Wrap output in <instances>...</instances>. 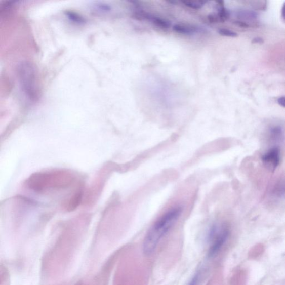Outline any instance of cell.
<instances>
[{
    "label": "cell",
    "mask_w": 285,
    "mask_h": 285,
    "mask_svg": "<svg viewBox=\"0 0 285 285\" xmlns=\"http://www.w3.org/2000/svg\"><path fill=\"white\" fill-rule=\"evenodd\" d=\"M20 72L21 86L26 96L32 100L35 99L37 97L38 89L34 68L26 64L21 66Z\"/></svg>",
    "instance_id": "obj_4"
},
{
    "label": "cell",
    "mask_w": 285,
    "mask_h": 285,
    "mask_svg": "<svg viewBox=\"0 0 285 285\" xmlns=\"http://www.w3.org/2000/svg\"><path fill=\"white\" fill-rule=\"evenodd\" d=\"M277 102L281 107L285 108V96L279 98L277 100Z\"/></svg>",
    "instance_id": "obj_16"
},
{
    "label": "cell",
    "mask_w": 285,
    "mask_h": 285,
    "mask_svg": "<svg viewBox=\"0 0 285 285\" xmlns=\"http://www.w3.org/2000/svg\"><path fill=\"white\" fill-rule=\"evenodd\" d=\"M68 15L69 16V18L71 19L72 21H76V22H83V19L80 18V17L78 15H76L72 13H69Z\"/></svg>",
    "instance_id": "obj_12"
},
{
    "label": "cell",
    "mask_w": 285,
    "mask_h": 285,
    "mask_svg": "<svg viewBox=\"0 0 285 285\" xmlns=\"http://www.w3.org/2000/svg\"><path fill=\"white\" fill-rule=\"evenodd\" d=\"M228 236L229 229L225 223H217L212 226L209 233L210 256H214L219 252L227 241Z\"/></svg>",
    "instance_id": "obj_3"
},
{
    "label": "cell",
    "mask_w": 285,
    "mask_h": 285,
    "mask_svg": "<svg viewBox=\"0 0 285 285\" xmlns=\"http://www.w3.org/2000/svg\"><path fill=\"white\" fill-rule=\"evenodd\" d=\"M182 212L181 206H173L154 222L144 238L143 249L145 255H150L154 252L161 239L180 219Z\"/></svg>",
    "instance_id": "obj_1"
},
{
    "label": "cell",
    "mask_w": 285,
    "mask_h": 285,
    "mask_svg": "<svg viewBox=\"0 0 285 285\" xmlns=\"http://www.w3.org/2000/svg\"><path fill=\"white\" fill-rule=\"evenodd\" d=\"M282 16L283 19L285 21V3H284L282 8Z\"/></svg>",
    "instance_id": "obj_17"
},
{
    "label": "cell",
    "mask_w": 285,
    "mask_h": 285,
    "mask_svg": "<svg viewBox=\"0 0 285 285\" xmlns=\"http://www.w3.org/2000/svg\"><path fill=\"white\" fill-rule=\"evenodd\" d=\"M199 275L194 276V277L192 278V280L191 281V282H189L188 285H197L199 281Z\"/></svg>",
    "instance_id": "obj_15"
},
{
    "label": "cell",
    "mask_w": 285,
    "mask_h": 285,
    "mask_svg": "<svg viewBox=\"0 0 285 285\" xmlns=\"http://www.w3.org/2000/svg\"><path fill=\"white\" fill-rule=\"evenodd\" d=\"M182 3L190 8L199 9L203 7L206 2L202 0H183Z\"/></svg>",
    "instance_id": "obj_9"
},
{
    "label": "cell",
    "mask_w": 285,
    "mask_h": 285,
    "mask_svg": "<svg viewBox=\"0 0 285 285\" xmlns=\"http://www.w3.org/2000/svg\"><path fill=\"white\" fill-rule=\"evenodd\" d=\"M74 176L66 171L38 173L27 181V186L37 192L57 191L70 187L75 182Z\"/></svg>",
    "instance_id": "obj_2"
},
{
    "label": "cell",
    "mask_w": 285,
    "mask_h": 285,
    "mask_svg": "<svg viewBox=\"0 0 285 285\" xmlns=\"http://www.w3.org/2000/svg\"><path fill=\"white\" fill-rule=\"evenodd\" d=\"M220 35L223 36L236 37L238 36L237 33L232 30L227 29H221L218 31Z\"/></svg>",
    "instance_id": "obj_11"
},
{
    "label": "cell",
    "mask_w": 285,
    "mask_h": 285,
    "mask_svg": "<svg viewBox=\"0 0 285 285\" xmlns=\"http://www.w3.org/2000/svg\"><path fill=\"white\" fill-rule=\"evenodd\" d=\"M280 148L272 147L268 150L262 156V159L264 164L271 170H275L280 164L281 155Z\"/></svg>",
    "instance_id": "obj_5"
},
{
    "label": "cell",
    "mask_w": 285,
    "mask_h": 285,
    "mask_svg": "<svg viewBox=\"0 0 285 285\" xmlns=\"http://www.w3.org/2000/svg\"><path fill=\"white\" fill-rule=\"evenodd\" d=\"M173 31L183 35H193L198 32L197 27L184 25L177 24L173 27Z\"/></svg>",
    "instance_id": "obj_6"
},
{
    "label": "cell",
    "mask_w": 285,
    "mask_h": 285,
    "mask_svg": "<svg viewBox=\"0 0 285 285\" xmlns=\"http://www.w3.org/2000/svg\"><path fill=\"white\" fill-rule=\"evenodd\" d=\"M277 194L279 195H280V196H281V195H285V183L283 182L281 185L279 186L278 189H277Z\"/></svg>",
    "instance_id": "obj_13"
},
{
    "label": "cell",
    "mask_w": 285,
    "mask_h": 285,
    "mask_svg": "<svg viewBox=\"0 0 285 285\" xmlns=\"http://www.w3.org/2000/svg\"><path fill=\"white\" fill-rule=\"evenodd\" d=\"M217 16L219 22H224L230 18V13L222 5L219 9V12H218Z\"/></svg>",
    "instance_id": "obj_10"
},
{
    "label": "cell",
    "mask_w": 285,
    "mask_h": 285,
    "mask_svg": "<svg viewBox=\"0 0 285 285\" xmlns=\"http://www.w3.org/2000/svg\"><path fill=\"white\" fill-rule=\"evenodd\" d=\"M208 20L210 22V23H217V22H219L217 15H209L208 16Z\"/></svg>",
    "instance_id": "obj_14"
},
{
    "label": "cell",
    "mask_w": 285,
    "mask_h": 285,
    "mask_svg": "<svg viewBox=\"0 0 285 285\" xmlns=\"http://www.w3.org/2000/svg\"><path fill=\"white\" fill-rule=\"evenodd\" d=\"M269 136L273 141H278L283 137V130L279 126H272L270 128Z\"/></svg>",
    "instance_id": "obj_7"
},
{
    "label": "cell",
    "mask_w": 285,
    "mask_h": 285,
    "mask_svg": "<svg viewBox=\"0 0 285 285\" xmlns=\"http://www.w3.org/2000/svg\"><path fill=\"white\" fill-rule=\"evenodd\" d=\"M149 21H152L155 26L161 29H169L171 26L170 21L153 15H151Z\"/></svg>",
    "instance_id": "obj_8"
}]
</instances>
